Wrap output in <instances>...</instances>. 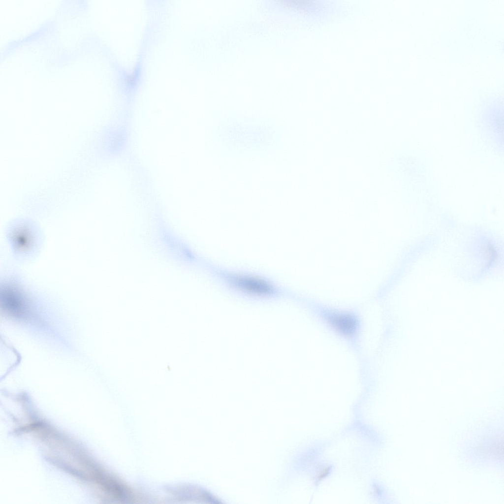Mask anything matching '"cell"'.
I'll return each instance as SVG.
<instances>
[{
    "label": "cell",
    "mask_w": 504,
    "mask_h": 504,
    "mask_svg": "<svg viewBox=\"0 0 504 504\" xmlns=\"http://www.w3.org/2000/svg\"><path fill=\"white\" fill-rule=\"evenodd\" d=\"M328 317L331 324L338 331L345 335L352 334L357 328V321L354 317L350 315L333 314Z\"/></svg>",
    "instance_id": "7a4b0ae2"
},
{
    "label": "cell",
    "mask_w": 504,
    "mask_h": 504,
    "mask_svg": "<svg viewBox=\"0 0 504 504\" xmlns=\"http://www.w3.org/2000/svg\"><path fill=\"white\" fill-rule=\"evenodd\" d=\"M230 280L236 287L258 294H267L272 288L267 282L258 278L247 276H234Z\"/></svg>",
    "instance_id": "6da1fadb"
}]
</instances>
